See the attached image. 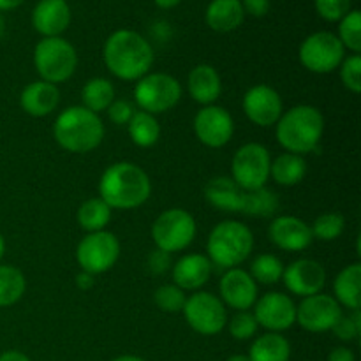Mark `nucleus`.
<instances>
[{
    "instance_id": "7c9ffc66",
    "label": "nucleus",
    "mask_w": 361,
    "mask_h": 361,
    "mask_svg": "<svg viewBox=\"0 0 361 361\" xmlns=\"http://www.w3.org/2000/svg\"><path fill=\"white\" fill-rule=\"evenodd\" d=\"M27 291V279L20 268L0 264V309L14 305Z\"/></svg>"
},
{
    "instance_id": "7ed1b4c3",
    "label": "nucleus",
    "mask_w": 361,
    "mask_h": 361,
    "mask_svg": "<svg viewBox=\"0 0 361 361\" xmlns=\"http://www.w3.org/2000/svg\"><path fill=\"white\" fill-rule=\"evenodd\" d=\"M275 126V136L286 152L296 155L312 154L324 134V116L314 106L298 104L282 113Z\"/></svg>"
},
{
    "instance_id": "8fccbe9b",
    "label": "nucleus",
    "mask_w": 361,
    "mask_h": 361,
    "mask_svg": "<svg viewBox=\"0 0 361 361\" xmlns=\"http://www.w3.org/2000/svg\"><path fill=\"white\" fill-rule=\"evenodd\" d=\"M155 4H157V7H161V9H173V7L178 6L182 0H154Z\"/></svg>"
},
{
    "instance_id": "37998d69",
    "label": "nucleus",
    "mask_w": 361,
    "mask_h": 361,
    "mask_svg": "<svg viewBox=\"0 0 361 361\" xmlns=\"http://www.w3.org/2000/svg\"><path fill=\"white\" fill-rule=\"evenodd\" d=\"M171 267H173V259L169 252H164V250L161 249H155L152 250L150 256H148V270H150L154 275L166 274L168 270H171Z\"/></svg>"
},
{
    "instance_id": "79ce46f5",
    "label": "nucleus",
    "mask_w": 361,
    "mask_h": 361,
    "mask_svg": "<svg viewBox=\"0 0 361 361\" xmlns=\"http://www.w3.org/2000/svg\"><path fill=\"white\" fill-rule=\"evenodd\" d=\"M106 111H108L109 120H111L115 126H127L129 120L133 118L136 109H134L133 104H130L129 101H126V99H115Z\"/></svg>"
},
{
    "instance_id": "f8f14e48",
    "label": "nucleus",
    "mask_w": 361,
    "mask_h": 361,
    "mask_svg": "<svg viewBox=\"0 0 361 361\" xmlns=\"http://www.w3.org/2000/svg\"><path fill=\"white\" fill-rule=\"evenodd\" d=\"M271 157L261 143H245L236 150L231 161V178L242 189L254 190L267 187L270 178Z\"/></svg>"
},
{
    "instance_id": "bb28decb",
    "label": "nucleus",
    "mask_w": 361,
    "mask_h": 361,
    "mask_svg": "<svg viewBox=\"0 0 361 361\" xmlns=\"http://www.w3.org/2000/svg\"><path fill=\"white\" fill-rule=\"evenodd\" d=\"M247 356L250 361H289L291 344L282 334L267 331L252 342Z\"/></svg>"
},
{
    "instance_id": "0eeeda50",
    "label": "nucleus",
    "mask_w": 361,
    "mask_h": 361,
    "mask_svg": "<svg viewBox=\"0 0 361 361\" xmlns=\"http://www.w3.org/2000/svg\"><path fill=\"white\" fill-rule=\"evenodd\" d=\"M197 235L196 219L183 208H169L155 219L152 226V238L155 249L164 252H180L194 242Z\"/></svg>"
},
{
    "instance_id": "864d4df0",
    "label": "nucleus",
    "mask_w": 361,
    "mask_h": 361,
    "mask_svg": "<svg viewBox=\"0 0 361 361\" xmlns=\"http://www.w3.org/2000/svg\"><path fill=\"white\" fill-rule=\"evenodd\" d=\"M4 254H6V240H4V236L0 235V261H2Z\"/></svg>"
},
{
    "instance_id": "a211bd4d",
    "label": "nucleus",
    "mask_w": 361,
    "mask_h": 361,
    "mask_svg": "<svg viewBox=\"0 0 361 361\" xmlns=\"http://www.w3.org/2000/svg\"><path fill=\"white\" fill-rule=\"evenodd\" d=\"M221 302L229 309L249 310L252 309L257 300V284L250 274L243 268H231L226 270L219 282Z\"/></svg>"
},
{
    "instance_id": "b1692460",
    "label": "nucleus",
    "mask_w": 361,
    "mask_h": 361,
    "mask_svg": "<svg viewBox=\"0 0 361 361\" xmlns=\"http://www.w3.org/2000/svg\"><path fill=\"white\" fill-rule=\"evenodd\" d=\"M187 90L190 97L200 104H214L222 94L221 74L210 63H200L187 76Z\"/></svg>"
},
{
    "instance_id": "9b49d317",
    "label": "nucleus",
    "mask_w": 361,
    "mask_h": 361,
    "mask_svg": "<svg viewBox=\"0 0 361 361\" xmlns=\"http://www.w3.org/2000/svg\"><path fill=\"white\" fill-rule=\"evenodd\" d=\"M120 242L111 231L88 233L76 247V261L87 274L101 275L111 270L120 257Z\"/></svg>"
},
{
    "instance_id": "473e14b6",
    "label": "nucleus",
    "mask_w": 361,
    "mask_h": 361,
    "mask_svg": "<svg viewBox=\"0 0 361 361\" xmlns=\"http://www.w3.org/2000/svg\"><path fill=\"white\" fill-rule=\"evenodd\" d=\"M279 197L268 187L247 190L245 204H243V215L249 217H271L279 210Z\"/></svg>"
},
{
    "instance_id": "393cba45",
    "label": "nucleus",
    "mask_w": 361,
    "mask_h": 361,
    "mask_svg": "<svg viewBox=\"0 0 361 361\" xmlns=\"http://www.w3.org/2000/svg\"><path fill=\"white\" fill-rule=\"evenodd\" d=\"M204 20L212 30L226 34L236 30L243 23L245 13L240 0H212L204 13Z\"/></svg>"
},
{
    "instance_id": "f257e3e1",
    "label": "nucleus",
    "mask_w": 361,
    "mask_h": 361,
    "mask_svg": "<svg viewBox=\"0 0 361 361\" xmlns=\"http://www.w3.org/2000/svg\"><path fill=\"white\" fill-rule=\"evenodd\" d=\"M102 59L113 76L123 81H137L154 66V48L137 32L122 28L106 39Z\"/></svg>"
},
{
    "instance_id": "c85d7f7f",
    "label": "nucleus",
    "mask_w": 361,
    "mask_h": 361,
    "mask_svg": "<svg viewBox=\"0 0 361 361\" xmlns=\"http://www.w3.org/2000/svg\"><path fill=\"white\" fill-rule=\"evenodd\" d=\"M127 130H129V137L136 147L140 148H150L161 137V126L159 120L154 115L147 111H134L133 118L127 123Z\"/></svg>"
},
{
    "instance_id": "4468645a",
    "label": "nucleus",
    "mask_w": 361,
    "mask_h": 361,
    "mask_svg": "<svg viewBox=\"0 0 361 361\" xmlns=\"http://www.w3.org/2000/svg\"><path fill=\"white\" fill-rule=\"evenodd\" d=\"M341 316L342 307L338 305L337 300L330 295H323V293L307 296L296 307V323L310 334L331 331Z\"/></svg>"
},
{
    "instance_id": "4c0bfd02",
    "label": "nucleus",
    "mask_w": 361,
    "mask_h": 361,
    "mask_svg": "<svg viewBox=\"0 0 361 361\" xmlns=\"http://www.w3.org/2000/svg\"><path fill=\"white\" fill-rule=\"evenodd\" d=\"M226 326H228L229 335L235 341H250L252 337H256L259 324H257L252 312H249V310H240L231 319H228Z\"/></svg>"
},
{
    "instance_id": "ea45409f",
    "label": "nucleus",
    "mask_w": 361,
    "mask_h": 361,
    "mask_svg": "<svg viewBox=\"0 0 361 361\" xmlns=\"http://www.w3.org/2000/svg\"><path fill=\"white\" fill-rule=\"evenodd\" d=\"M337 338H341L342 342H353L360 337L361 334V314L360 309L351 310V314L344 316L342 314L341 319L335 323V326L331 328Z\"/></svg>"
},
{
    "instance_id": "2eb2a0df",
    "label": "nucleus",
    "mask_w": 361,
    "mask_h": 361,
    "mask_svg": "<svg viewBox=\"0 0 361 361\" xmlns=\"http://www.w3.org/2000/svg\"><path fill=\"white\" fill-rule=\"evenodd\" d=\"M252 314L259 326L274 334H282L296 323V305L284 293L270 291L257 298Z\"/></svg>"
},
{
    "instance_id": "09e8293b",
    "label": "nucleus",
    "mask_w": 361,
    "mask_h": 361,
    "mask_svg": "<svg viewBox=\"0 0 361 361\" xmlns=\"http://www.w3.org/2000/svg\"><path fill=\"white\" fill-rule=\"evenodd\" d=\"M23 2L25 0H0V11H13Z\"/></svg>"
},
{
    "instance_id": "cd10ccee",
    "label": "nucleus",
    "mask_w": 361,
    "mask_h": 361,
    "mask_svg": "<svg viewBox=\"0 0 361 361\" xmlns=\"http://www.w3.org/2000/svg\"><path fill=\"white\" fill-rule=\"evenodd\" d=\"M307 161L303 155L286 154L277 155L270 164V176L282 187H295L305 178Z\"/></svg>"
},
{
    "instance_id": "58836bf2",
    "label": "nucleus",
    "mask_w": 361,
    "mask_h": 361,
    "mask_svg": "<svg viewBox=\"0 0 361 361\" xmlns=\"http://www.w3.org/2000/svg\"><path fill=\"white\" fill-rule=\"evenodd\" d=\"M341 81L349 92L360 94L361 92V56L353 53L351 56L342 60L341 63Z\"/></svg>"
},
{
    "instance_id": "c756f323",
    "label": "nucleus",
    "mask_w": 361,
    "mask_h": 361,
    "mask_svg": "<svg viewBox=\"0 0 361 361\" xmlns=\"http://www.w3.org/2000/svg\"><path fill=\"white\" fill-rule=\"evenodd\" d=\"M111 208L101 197H90L78 208V224L87 233L104 231L106 226L111 221Z\"/></svg>"
},
{
    "instance_id": "5fc2aeb1",
    "label": "nucleus",
    "mask_w": 361,
    "mask_h": 361,
    "mask_svg": "<svg viewBox=\"0 0 361 361\" xmlns=\"http://www.w3.org/2000/svg\"><path fill=\"white\" fill-rule=\"evenodd\" d=\"M4 30H6V21H4V18H2V14H0V37H2V34H4Z\"/></svg>"
},
{
    "instance_id": "39448f33",
    "label": "nucleus",
    "mask_w": 361,
    "mask_h": 361,
    "mask_svg": "<svg viewBox=\"0 0 361 361\" xmlns=\"http://www.w3.org/2000/svg\"><path fill=\"white\" fill-rule=\"evenodd\" d=\"M254 249V235L238 221H222L210 231L207 242L212 267L231 270L245 263Z\"/></svg>"
},
{
    "instance_id": "f03ea898",
    "label": "nucleus",
    "mask_w": 361,
    "mask_h": 361,
    "mask_svg": "<svg viewBox=\"0 0 361 361\" xmlns=\"http://www.w3.org/2000/svg\"><path fill=\"white\" fill-rule=\"evenodd\" d=\"M150 194V176L134 162H115L104 169L99 180V197L111 210L140 208L147 203Z\"/></svg>"
},
{
    "instance_id": "dca6fc26",
    "label": "nucleus",
    "mask_w": 361,
    "mask_h": 361,
    "mask_svg": "<svg viewBox=\"0 0 361 361\" xmlns=\"http://www.w3.org/2000/svg\"><path fill=\"white\" fill-rule=\"evenodd\" d=\"M242 108L254 126L271 127L284 113V102L275 88L268 85H254L243 95Z\"/></svg>"
},
{
    "instance_id": "3c124183",
    "label": "nucleus",
    "mask_w": 361,
    "mask_h": 361,
    "mask_svg": "<svg viewBox=\"0 0 361 361\" xmlns=\"http://www.w3.org/2000/svg\"><path fill=\"white\" fill-rule=\"evenodd\" d=\"M111 361H147V360L136 355H122V356H116V358H113Z\"/></svg>"
},
{
    "instance_id": "ddd939ff",
    "label": "nucleus",
    "mask_w": 361,
    "mask_h": 361,
    "mask_svg": "<svg viewBox=\"0 0 361 361\" xmlns=\"http://www.w3.org/2000/svg\"><path fill=\"white\" fill-rule=\"evenodd\" d=\"M194 134L204 147H226L235 134L231 113L222 106H203L194 116Z\"/></svg>"
},
{
    "instance_id": "20e7f679",
    "label": "nucleus",
    "mask_w": 361,
    "mask_h": 361,
    "mask_svg": "<svg viewBox=\"0 0 361 361\" xmlns=\"http://www.w3.org/2000/svg\"><path fill=\"white\" fill-rule=\"evenodd\" d=\"M53 136L63 150L87 154L95 150L104 140V123L97 113L83 106H71L56 116Z\"/></svg>"
},
{
    "instance_id": "4be33fe9",
    "label": "nucleus",
    "mask_w": 361,
    "mask_h": 361,
    "mask_svg": "<svg viewBox=\"0 0 361 361\" xmlns=\"http://www.w3.org/2000/svg\"><path fill=\"white\" fill-rule=\"evenodd\" d=\"M60 104V90L56 85L48 81H34L28 83L20 94V106L27 115L34 118L48 116L59 108Z\"/></svg>"
},
{
    "instance_id": "f3484780",
    "label": "nucleus",
    "mask_w": 361,
    "mask_h": 361,
    "mask_svg": "<svg viewBox=\"0 0 361 361\" xmlns=\"http://www.w3.org/2000/svg\"><path fill=\"white\" fill-rule=\"evenodd\" d=\"M282 282L291 295L307 298L323 291L326 284V270L319 261L303 257L284 267Z\"/></svg>"
},
{
    "instance_id": "e433bc0d",
    "label": "nucleus",
    "mask_w": 361,
    "mask_h": 361,
    "mask_svg": "<svg viewBox=\"0 0 361 361\" xmlns=\"http://www.w3.org/2000/svg\"><path fill=\"white\" fill-rule=\"evenodd\" d=\"M185 291L175 284H164L154 293V302L159 310L168 314L182 312L183 305H185Z\"/></svg>"
},
{
    "instance_id": "a878e982",
    "label": "nucleus",
    "mask_w": 361,
    "mask_h": 361,
    "mask_svg": "<svg viewBox=\"0 0 361 361\" xmlns=\"http://www.w3.org/2000/svg\"><path fill=\"white\" fill-rule=\"evenodd\" d=\"M334 298L338 305L356 310L361 305V263H353L342 268L334 282Z\"/></svg>"
},
{
    "instance_id": "9d476101",
    "label": "nucleus",
    "mask_w": 361,
    "mask_h": 361,
    "mask_svg": "<svg viewBox=\"0 0 361 361\" xmlns=\"http://www.w3.org/2000/svg\"><path fill=\"white\" fill-rule=\"evenodd\" d=\"M182 312L187 324L196 334L204 335V337L219 335L228 323L226 305L217 295L207 291H196L194 295L187 296Z\"/></svg>"
},
{
    "instance_id": "a18cd8bd",
    "label": "nucleus",
    "mask_w": 361,
    "mask_h": 361,
    "mask_svg": "<svg viewBox=\"0 0 361 361\" xmlns=\"http://www.w3.org/2000/svg\"><path fill=\"white\" fill-rule=\"evenodd\" d=\"M326 361H356V356L351 349L345 348V345H341V348L331 349Z\"/></svg>"
},
{
    "instance_id": "f704fd0d",
    "label": "nucleus",
    "mask_w": 361,
    "mask_h": 361,
    "mask_svg": "<svg viewBox=\"0 0 361 361\" xmlns=\"http://www.w3.org/2000/svg\"><path fill=\"white\" fill-rule=\"evenodd\" d=\"M344 229L345 219L337 212H328V214L319 215L310 226L312 238L321 240V242H334V240L341 238Z\"/></svg>"
},
{
    "instance_id": "6e6552de",
    "label": "nucleus",
    "mask_w": 361,
    "mask_h": 361,
    "mask_svg": "<svg viewBox=\"0 0 361 361\" xmlns=\"http://www.w3.org/2000/svg\"><path fill=\"white\" fill-rule=\"evenodd\" d=\"M134 99L141 111L161 115L175 108L182 99V85L175 76L166 73H148L137 80Z\"/></svg>"
},
{
    "instance_id": "aec40b11",
    "label": "nucleus",
    "mask_w": 361,
    "mask_h": 361,
    "mask_svg": "<svg viewBox=\"0 0 361 361\" xmlns=\"http://www.w3.org/2000/svg\"><path fill=\"white\" fill-rule=\"evenodd\" d=\"M212 271L214 267L204 254H185L171 267L173 284L182 291H197L210 281Z\"/></svg>"
},
{
    "instance_id": "1a4fd4ad",
    "label": "nucleus",
    "mask_w": 361,
    "mask_h": 361,
    "mask_svg": "<svg viewBox=\"0 0 361 361\" xmlns=\"http://www.w3.org/2000/svg\"><path fill=\"white\" fill-rule=\"evenodd\" d=\"M345 48L334 32H314L300 44L298 59L307 71L314 74H328L338 69L345 59Z\"/></svg>"
},
{
    "instance_id": "2f4dec72",
    "label": "nucleus",
    "mask_w": 361,
    "mask_h": 361,
    "mask_svg": "<svg viewBox=\"0 0 361 361\" xmlns=\"http://www.w3.org/2000/svg\"><path fill=\"white\" fill-rule=\"evenodd\" d=\"M81 99H83V108L90 109L94 113H102L109 108L115 101V87L106 78H92L85 83L81 90Z\"/></svg>"
},
{
    "instance_id": "603ef678",
    "label": "nucleus",
    "mask_w": 361,
    "mask_h": 361,
    "mask_svg": "<svg viewBox=\"0 0 361 361\" xmlns=\"http://www.w3.org/2000/svg\"><path fill=\"white\" fill-rule=\"evenodd\" d=\"M226 361H250V360L247 355H233V356H229Z\"/></svg>"
},
{
    "instance_id": "49530a36",
    "label": "nucleus",
    "mask_w": 361,
    "mask_h": 361,
    "mask_svg": "<svg viewBox=\"0 0 361 361\" xmlns=\"http://www.w3.org/2000/svg\"><path fill=\"white\" fill-rule=\"evenodd\" d=\"M94 284H95V275L87 274V271L83 270L76 275V286L81 289V291H88V289L94 288Z\"/></svg>"
},
{
    "instance_id": "423d86ee",
    "label": "nucleus",
    "mask_w": 361,
    "mask_h": 361,
    "mask_svg": "<svg viewBox=\"0 0 361 361\" xmlns=\"http://www.w3.org/2000/svg\"><path fill=\"white\" fill-rule=\"evenodd\" d=\"M34 66L42 81L63 83L78 67L76 48L63 37H42L35 44Z\"/></svg>"
},
{
    "instance_id": "412c9836",
    "label": "nucleus",
    "mask_w": 361,
    "mask_h": 361,
    "mask_svg": "<svg viewBox=\"0 0 361 361\" xmlns=\"http://www.w3.org/2000/svg\"><path fill=\"white\" fill-rule=\"evenodd\" d=\"M71 23V9L66 0H41L32 11V27L42 37H60Z\"/></svg>"
},
{
    "instance_id": "6ab92c4d",
    "label": "nucleus",
    "mask_w": 361,
    "mask_h": 361,
    "mask_svg": "<svg viewBox=\"0 0 361 361\" xmlns=\"http://www.w3.org/2000/svg\"><path fill=\"white\" fill-rule=\"evenodd\" d=\"M268 238L286 252H302L314 242L312 231L307 222L295 215H279L268 226Z\"/></svg>"
},
{
    "instance_id": "de8ad7c7",
    "label": "nucleus",
    "mask_w": 361,
    "mask_h": 361,
    "mask_svg": "<svg viewBox=\"0 0 361 361\" xmlns=\"http://www.w3.org/2000/svg\"><path fill=\"white\" fill-rule=\"evenodd\" d=\"M0 361H32L25 353L21 351H6L0 355Z\"/></svg>"
},
{
    "instance_id": "c03bdc74",
    "label": "nucleus",
    "mask_w": 361,
    "mask_h": 361,
    "mask_svg": "<svg viewBox=\"0 0 361 361\" xmlns=\"http://www.w3.org/2000/svg\"><path fill=\"white\" fill-rule=\"evenodd\" d=\"M243 7V13L250 14L254 18H261L270 11V0H240Z\"/></svg>"
},
{
    "instance_id": "72a5a7b5",
    "label": "nucleus",
    "mask_w": 361,
    "mask_h": 361,
    "mask_svg": "<svg viewBox=\"0 0 361 361\" xmlns=\"http://www.w3.org/2000/svg\"><path fill=\"white\" fill-rule=\"evenodd\" d=\"M250 277L256 281V284L274 286L282 281L284 274V264L274 254H261L250 263Z\"/></svg>"
},
{
    "instance_id": "a19ab883",
    "label": "nucleus",
    "mask_w": 361,
    "mask_h": 361,
    "mask_svg": "<svg viewBox=\"0 0 361 361\" xmlns=\"http://www.w3.org/2000/svg\"><path fill=\"white\" fill-rule=\"evenodd\" d=\"M316 11L323 20L334 23L351 11V0H316Z\"/></svg>"
},
{
    "instance_id": "c9c22d12",
    "label": "nucleus",
    "mask_w": 361,
    "mask_h": 361,
    "mask_svg": "<svg viewBox=\"0 0 361 361\" xmlns=\"http://www.w3.org/2000/svg\"><path fill=\"white\" fill-rule=\"evenodd\" d=\"M338 41L345 49L360 55L361 51V13L360 11H349L338 25Z\"/></svg>"
},
{
    "instance_id": "5701e85b",
    "label": "nucleus",
    "mask_w": 361,
    "mask_h": 361,
    "mask_svg": "<svg viewBox=\"0 0 361 361\" xmlns=\"http://www.w3.org/2000/svg\"><path fill=\"white\" fill-rule=\"evenodd\" d=\"M247 190L231 176H215L204 185V200L214 208L229 214H242Z\"/></svg>"
}]
</instances>
